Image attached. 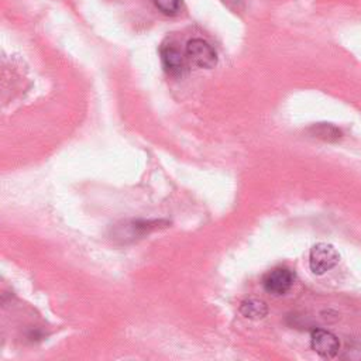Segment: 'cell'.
I'll list each match as a JSON object with an SVG mask.
<instances>
[{
  "instance_id": "cell-3",
  "label": "cell",
  "mask_w": 361,
  "mask_h": 361,
  "mask_svg": "<svg viewBox=\"0 0 361 361\" xmlns=\"http://www.w3.org/2000/svg\"><path fill=\"white\" fill-rule=\"evenodd\" d=\"M293 281L295 275L289 268L276 267L262 276V286L268 293L274 296H281L292 288Z\"/></svg>"
},
{
  "instance_id": "cell-7",
  "label": "cell",
  "mask_w": 361,
  "mask_h": 361,
  "mask_svg": "<svg viewBox=\"0 0 361 361\" xmlns=\"http://www.w3.org/2000/svg\"><path fill=\"white\" fill-rule=\"evenodd\" d=\"M310 133L313 137H317L324 141H337L341 138V130H338L336 126L329 123H319L310 127Z\"/></svg>"
},
{
  "instance_id": "cell-4",
  "label": "cell",
  "mask_w": 361,
  "mask_h": 361,
  "mask_svg": "<svg viewBox=\"0 0 361 361\" xmlns=\"http://www.w3.org/2000/svg\"><path fill=\"white\" fill-rule=\"evenodd\" d=\"M310 345L313 351L323 358H333L340 350L338 338L333 333L323 329H316L312 331Z\"/></svg>"
},
{
  "instance_id": "cell-6",
  "label": "cell",
  "mask_w": 361,
  "mask_h": 361,
  "mask_svg": "<svg viewBox=\"0 0 361 361\" xmlns=\"http://www.w3.org/2000/svg\"><path fill=\"white\" fill-rule=\"evenodd\" d=\"M238 310H240L241 316L248 320H261L268 314L267 303L264 300H259L255 298L243 300Z\"/></svg>"
},
{
  "instance_id": "cell-8",
  "label": "cell",
  "mask_w": 361,
  "mask_h": 361,
  "mask_svg": "<svg viewBox=\"0 0 361 361\" xmlns=\"http://www.w3.org/2000/svg\"><path fill=\"white\" fill-rule=\"evenodd\" d=\"M158 10H161L164 14L173 16L179 11V0H152Z\"/></svg>"
},
{
  "instance_id": "cell-5",
  "label": "cell",
  "mask_w": 361,
  "mask_h": 361,
  "mask_svg": "<svg viewBox=\"0 0 361 361\" xmlns=\"http://www.w3.org/2000/svg\"><path fill=\"white\" fill-rule=\"evenodd\" d=\"M159 54L165 72L173 78H182L186 71V62L182 52L175 45L168 44L161 47Z\"/></svg>"
},
{
  "instance_id": "cell-1",
  "label": "cell",
  "mask_w": 361,
  "mask_h": 361,
  "mask_svg": "<svg viewBox=\"0 0 361 361\" xmlns=\"http://www.w3.org/2000/svg\"><path fill=\"white\" fill-rule=\"evenodd\" d=\"M340 262L338 251L327 243H317L309 252V268L314 275H323Z\"/></svg>"
},
{
  "instance_id": "cell-2",
  "label": "cell",
  "mask_w": 361,
  "mask_h": 361,
  "mask_svg": "<svg viewBox=\"0 0 361 361\" xmlns=\"http://www.w3.org/2000/svg\"><path fill=\"white\" fill-rule=\"evenodd\" d=\"M185 54L189 62L197 68L210 69L217 63L216 51L210 44H207L204 39H200V38H193L188 41Z\"/></svg>"
}]
</instances>
